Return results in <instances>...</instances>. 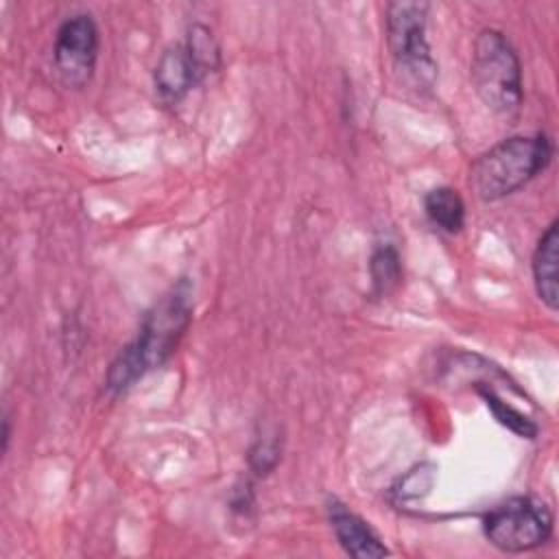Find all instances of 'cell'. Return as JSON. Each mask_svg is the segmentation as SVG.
I'll return each mask as SVG.
<instances>
[{"label": "cell", "instance_id": "5bb4252c", "mask_svg": "<svg viewBox=\"0 0 559 559\" xmlns=\"http://www.w3.org/2000/svg\"><path fill=\"white\" fill-rule=\"evenodd\" d=\"M432 485V472L430 467L421 465L417 469H413L404 480H402V489H400V498L402 500H411V498H419V491L417 487H424V489H430Z\"/></svg>", "mask_w": 559, "mask_h": 559}, {"label": "cell", "instance_id": "30bf717a", "mask_svg": "<svg viewBox=\"0 0 559 559\" xmlns=\"http://www.w3.org/2000/svg\"><path fill=\"white\" fill-rule=\"evenodd\" d=\"M424 210L428 218L448 234H456L465 225V203L461 194L450 186H439L426 192Z\"/></svg>", "mask_w": 559, "mask_h": 559}, {"label": "cell", "instance_id": "8fae6325", "mask_svg": "<svg viewBox=\"0 0 559 559\" xmlns=\"http://www.w3.org/2000/svg\"><path fill=\"white\" fill-rule=\"evenodd\" d=\"M478 393L485 397L487 406L491 408L493 417L507 426L509 430H513L515 435L520 437H526V439H533L537 435V426L531 417H526L524 413H520L515 406H511L509 402H504L500 395H496V391L489 386V384H480L478 382Z\"/></svg>", "mask_w": 559, "mask_h": 559}, {"label": "cell", "instance_id": "3957f363", "mask_svg": "<svg viewBox=\"0 0 559 559\" xmlns=\"http://www.w3.org/2000/svg\"><path fill=\"white\" fill-rule=\"evenodd\" d=\"M472 83L478 98L502 118H511L522 105V63L498 28H483L472 46Z\"/></svg>", "mask_w": 559, "mask_h": 559}, {"label": "cell", "instance_id": "5b68a950", "mask_svg": "<svg viewBox=\"0 0 559 559\" xmlns=\"http://www.w3.org/2000/svg\"><path fill=\"white\" fill-rule=\"evenodd\" d=\"M483 533L502 552H528L548 542L552 513L539 498L513 496L487 511Z\"/></svg>", "mask_w": 559, "mask_h": 559}, {"label": "cell", "instance_id": "ba28073f", "mask_svg": "<svg viewBox=\"0 0 559 559\" xmlns=\"http://www.w3.org/2000/svg\"><path fill=\"white\" fill-rule=\"evenodd\" d=\"M203 79L186 44H175L157 59L153 81L162 100L179 103Z\"/></svg>", "mask_w": 559, "mask_h": 559}, {"label": "cell", "instance_id": "7a4b0ae2", "mask_svg": "<svg viewBox=\"0 0 559 559\" xmlns=\"http://www.w3.org/2000/svg\"><path fill=\"white\" fill-rule=\"evenodd\" d=\"M552 142L544 135H513L478 155L469 166V188L480 201H500L546 170Z\"/></svg>", "mask_w": 559, "mask_h": 559}, {"label": "cell", "instance_id": "7c38bea8", "mask_svg": "<svg viewBox=\"0 0 559 559\" xmlns=\"http://www.w3.org/2000/svg\"><path fill=\"white\" fill-rule=\"evenodd\" d=\"M186 48L190 52V57L194 59L197 68L201 70V74H210L214 70H218L221 66V48L212 35V31L203 24H192L188 28V35H186Z\"/></svg>", "mask_w": 559, "mask_h": 559}, {"label": "cell", "instance_id": "52a82bcc", "mask_svg": "<svg viewBox=\"0 0 559 559\" xmlns=\"http://www.w3.org/2000/svg\"><path fill=\"white\" fill-rule=\"evenodd\" d=\"M328 518H330V526H332L338 544L343 546V550L347 555L358 557V559L389 555V548L382 544V539L369 526V522H365L358 513H354L338 500H330Z\"/></svg>", "mask_w": 559, "mask_h": 559}, {"label": "cell", "instance_id": "277c9868", "mask_svg": "<svg viewBox=\"0 0 559 559\" xmlns=\"http://www.w3.org/2000/svg\"><path fill=\"white\" fill-rule=\"evenodd\" d=\"M426 2L386 4V44L400 74L415 90H430L437 79V63L426 37Z\"/></svg>", "mask_w": 559, "mask_h": 559}, {"label": "cell", "instance_id": "6da1fadb", "mask_svg": "<svg viewBox=\"0 0 559 559\" xmlns=\"http://www.w3.org/2000/svg\"><path fill=\"white\" fill-rule=\"evenodd\" d=\"M192 321V297L188 282L173 286L142 319L138 336L124 345L111 360L105 386L111 393H122L148 371L162 367L177 349L181 336Z\"/></svg>", "mask_w": 559, "mask_h": 559}, {"label": "cell", "instance_id": "8992f818", "mask_svg": "<svg viewBox=\"0 0 559 559\" xmlns=\"http://www.w3.org/2000/svg\"><path fill=\"white\" fill-rule=\"evenodd\" d=\"M52 59L61 81L70 87H83L92 79L98 59V26L90 13L70 15L57 28Z\"/></svg>", "mask_w": 559, "mask_h": 559}, {"label": "cell", "instance_id": "9c48e42d", "mask_svg": "<svg viewBox=\"0 0 559 559\" xmlns=\"http://www.w3.org/2000/svg\"><path fill=\"white\" fill-rule=\"evenodd\" d=\"M537 297L548 310L559 308V223L552 221L539 236L531 258Z\"/></svg>", "mask_w": 559, "mask_h": 559}, {"label": "cell", "instance_id": "4fadbf2b", "mask_svg": "<svg viewBox=\"0 0 559 559\" xmlns=\"http://www.w3.org/2000/svg\"><path fill=\"white\" fill-rule=\"evenodd\" d=\"M369 271H371V284L376 295H386L389 290H393L400 282V255L391 245H382L373 251L371 262H369Z\"/></svg>", "mask_w": 559, "mask_h": 559}]
</instances>
